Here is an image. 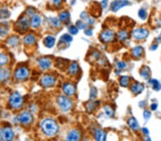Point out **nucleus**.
<instances>
[{
	"label": "nucleus",
	"mask_w": 161,
	"mask_h": 141,
	"mask_svg": "<svg viewBox=\"0 0 161 141\" xmlns=\"http://www.w3.org/2000/svg\"><path fill=\"white\" fill-rule=\"evenodd\" d=\"M41 128L43 132L49 137L55 135L59 131V127L57 122L51 118L44 119L42 122Z\"/></svg>",
	"instance_id": "obj_1"
},
{
	"label": "nucleus",
	"mask_w": 161,
	"mask_h": 141,
	"mask_svg": "<svg viewBox=\"0 0 161 141\" xmlns=\"http://www.w3.org/2000/svg\"><path fill=\"white\" fill-rule=\"evenodd\" d=\"M57 103L61 110L64 112L69 111L73 107L72 101L64 96H60L57 98Z\"/></svg>",
	"instance_id": "obj_2"
},
{
	"label": "nucleus",
	"mask_w": 161,
	"mask_h": 141,
	"mask_svg": "<svg viewBox=\"0 0 161 141\" xmlns=\"http://www.w3.org/2000/svg\"><path fill=\"white\" fill-rule=\"evenodd\" d=\"M15 138V132L10 127H5L0 130V139L2 141H12Z\"/></svg>",
	"instance_id": "obj_3"
},
{
	"label": "nucleus",
	"mask_w": 161,
	"mask_h": 141,
	"mask_svg": "<svg viewBox=\"0 0 161 141\" xmlns=\"http://www.w3.org/2000/svg\"><path fill=\"white\" fill-rule=\"evenodd\" d=\"M9 103L14 108H19L22 105V98L17 92L13 93L9 97Z\"/></svg>",
	"instance_id": "obj_4"
},
{
	"label": "nucleus",
	"mask_w": 161,
	"mask_h": 141,
	"mask_svg": "<svg viewBox=\"0 0 161 141\" xmlns=\"http://www.w3.org/2000/svg\"><path fill=\"white\" fill-rule=\"evenodd\" d=\"M149 35V31L143 28L135 29L133 31V36L137 40H143L146 39Z\"/></svg>",
	"instance_id": "obj_5"
},
{
	"label": "nucleus",
	"mask_w": 161,
	"mask_h": 141,
	"mask_svg": "<svg viewBox=\"0 0 161 141\" xmlns=\"http://www.w3.org/2000/svg\"><path fill=\"white\" fill-rule=\"evenodd\" d=\"M30 71L26 67H19L15 71V78L19 80H24L28 78Z\"/></svg>",
	"instance_id": "obj_6"
},
{
	"label": "nucleus",
	"mask_w": 161,
	"mask_h": 141,
	"mask_svg": "<svg viewBox=\"0 0 161 141\" xmlns=\"http://www.w3.org/2000/svg\"><path fill=\"white\" fill-rule=\"evenodd\" d=\"M130 5V2L127 0H115L111 3V9L113 12H116L124 7Z\"/></svg>",
	"instance_id": "obj_7"
},
{
	"label": "nucleus",
	"mask_w": 161,
	"mask_h": 141,
	"mask_svg": "<svg viewBox=\"0 0 161 141\" xmlns=\"http://www.w3.org/2000/svg\"><path fill=\"white\" fill-rule=\"evenodd\" d=\"M115 34L111 30H106V31H102L100 35V39L103 43H109L111 42L114 39Z\"/></svg>",
	"instance_id": "obj_8"
},
{
	"label": "nucleus",
	"mask_w": 161,
	"mask_h": 141,
	"mask_svg": "<svg viewBox=\"0 0 161 141\" xmlns=\"http://www.w3.org/2000/svg\"><path fill=\"white\" fill-rule=\"evenodd\" d=\"M33 120L32 116L30 112H23L18 116V121L22 124L27 125L31 123Z\"/></svg>",
	"instance_id": "obj_9"
},
{
	"label": "nucleus",
	"mask_w": 161,
	"mask_h": 141,
	"mask_svg": "<svg viewBox=\"0 0 161 141\" xmlns=\"http://www.w3.org/2000/svg\"><path fill=\"white\" fill-rule=\"evenodd\" d=\"M56 81V78L51 75H45L42 78L41 84L44 87H51L54 86Z\"/></svg>",
	"instance_id": "obj_10"
},
{
	"label": "nucleus",
	"mask_w": 161,
	"mask_h": 141,
	"mask_svg": "<svg viewBox=\"0 0 161 141\" xmlns=\"http://www.w3.org/2000/svg\"><path fill=\"white\" fill-rule=\"evenodd\" d=\"M16 27H17L18 30L22 31V33L26 31V30L29 27L28 19L27 17H23L22 19H19L17 23H16Z\"/></svg>",
	"instance_id": "obj_11"
},
{
	"label": "nucleus",
	"mask_w": 161,
	"mask_h": 141,
	"mask_svg": "<svg viewBox=\"0 0 161 141\" xmlns=\"http://www.w3.org/2000/svg\"><path fill=\"white\" fill-rule=\"evenodd\" d=\"M80 133L78 130H72L67 134L66 138V141H79L80 139Z\"/></svg>",
	"instance_id": "obj_12"
},
{
	"label": "nucleus",
	"mask_w": 161,
	"mask_h": 141,
	"mask_svg": "<svg viewBox=\"0 0 161 141\" xmlns=\"http://www.w3.org/2000/svg\"><path fill=\"white\" fill-rule=\"evenodd\" d=\"M63 91L67 96H73L75 93V86L73 84H70V83L65 84L63 86Z\"/></svg>",
	"instance_id": "obj_13"
},
{
	"label": "nucleus",
	"mask_w": 161,
	"mask_h": 141,
	"mask_svg": "<svg viewBox=\"0 0 161 141\" xmlns=\"http://www.w3.org/2000/svg\"><path fill=\"white\" fill-rule=\"evenodd\" d=\"M95 139L96 141H107V134L101 129H96L95 131Z\"/></svg>",
	"instance_id": "obj_14"
},
{
	"label": "nucleus",
	"mask_w": 161,
	"mask_h": 141,
	"mask_svg": "<svg viewBox=\"0 0 161 141\" xmlns=\"http://www.w3.org/2000/svg\"><path fill=\"white\" fill-rule=\"evenodd\" d=\"M39 65L43 70L48 69L52 65V61L48 58H42L39 60Z\"/></svg>",
	"instance_id": "obj_15"
},
{
	"label": "nucleus",
	"mask_w": 161,
	"mask_h": 141,
	"mask_svg": "<svg viewBox=\"0 0 161 141\" xmlns=\"http://www.w3.org/2000/svg\"><path fill=\"white\" fill-rule=\"evenodd\" d=\"M127 124H128L129 127H130L132 130H133V131H137L139 130L140 125L139 123H138V122H137V120H136L135 118H130L127 120Z\"/></svg>",
	"instance_id": "obj_16"
},
{
	"label": "nucleus",
	"mask_w": 161,
	"mask_h": 141,
	"mask_svg": "<svg viewBox=\"0 0 161 141\" xmlns=\"http://www.w3.org/2000/svg\"><path fill=\"white\" fill-rule=\"evenodd\" d=\"M143 48L141 46H137L134 47L132 50V55L133 57L136 58V59H139L143 54Z\"/></svg>",
	"instance_id": "obj_17"
},
{
	"label": "nucleus",
	"mask_w": 161,
	"mask_h": 141,
	"mask_svg": "<svg viewBox=\"0 0 161 141\" xmlns=\"http://www.w3.org/2000/svg\"><path fill=\"white\" fill-rule=\"evenodd\" d=\"M144 90V85L141 83H135L131 86V91L134 94H139Z\"/></svg>",
	"instance_id": "obj_18"
},
{
	"label": "nucleus",
	"mask_w": 161,
	"mask_h": 141,
	"mask_svg": "<svg viewBox=\"0 0 161 141\" xmlns=\"http://www.w3.org/2000/svg\"><path fill=\"white\" fill-rule=\"evenodd\" d=\"M42 22V19L41 17H40L39 15L37 14H34L33 15V16L32 17L31 19V26L33 27V28H38L40 26Z\"/></svg>",
	"instance_id": "obj_19"
},
{
	"label": "nucleus",
	"mask_w": 161,
	"mask_h": 141,
	"mask_svg": "<svg viewBox=\"0 0 161 141\" xmlns=\"http://www.w3.org/2000/svg\"><path fill=\"white\" fill-rule=\"evenodd\" d=\"M44 44L47 48H52L55 44V38L52 36H48L44 39Z\"/></svg>",
	"instance_id": "obj_20"
},
{
	"label": "nucleus",
	"mask_w": 161,
	"mask_h": 141,
	"mask_svg": "<svg viewBox=\"0 0 161 141\" xmlns=\"http://www.w3.org/2000/svg\"><path fill=\"white\" fill-rule=\"evenodd\" d=\"M68 71L71 75H75L79 71V66L76 62H73L69 67Z\"/></svg>",
	"instance_id": "obj_21"
},
{
	"label": "nucleus",
	"mask_w": 161,
	"mask_h": 141,
	"mask_svg": "<svg viewBox=\"0 0 161 141\" xmlns=\"http://www.w3.org/2000/svg\"><path fill=\"white\" fill-rule=\"evenodd\" d=\"M140 74H141V76L144 78V79L145 80L148 79L150 76V69L146 66H143V67L141 69Z\"/></svg>",
	"instance_id": "obj_22"
},
{
	"label": "nucleus",
	"mask_w": 161,
	"mask_h": 141,
	"mask_svg": "<svg viewBox=\"0 0 161 141\" xmlns=\"http://www.w3.org/2000/svg\"><path fill=\"white\" fill-rule=\"evenodd\" d=\"M9 71L7 69H0V81H3L9 77Z\"/></svg>",
	"instance_id": "obj_23"
},
{
	"label": "nucleus",
	"mask_w": 161,
	"mask_h": 141,
	"mask_svg": "<svg viewBox=\"0 0 161 141\" xmlns=\"http://www.w3.org/2000/svg\"><path fill=\"white\" fill-rule=\"evenodd\" d=\"M130 84V77L128 76H123L120 78V84L123 87H127Z\"/></svg>",
	"instance_id": "obj_24"
},
{
	"label": "nucleus",
	"mask_w": 161,
	"mask_h": 141,
	"mask_svg": "<svg viewBox=\"0 0 161 141\" xmlns=\"http://www.w3.org/2000/svg\"><path fill=\"white\" fill-rule=\"evenodd\" d=\"M148 83L152 84V88H153V90H155V91H158L161 89V84L159 82V81H158L157 79H150Z\"/></svg>",
	"instance_id": "obj_25"
},
{
	"label": "nucleus",
	"mask_w": 161,
	"mask_h": 141,
	"mask_svg": "<svg viewBox=\"0 0 161 141\" xmlns=\"http://www.w3.org/2000/svg\"><path fill=\"white\" fill-rule=\"evenodd\" d=\"M36 41V39L34 37V35L32 34H29V35L26 36L24 39V42L26 44H28V45H31L33 44Z\"/></svg>",
	"instance_id": "obj_26"
},
{
	"label": "nucleus",
	"mask_w": 161,
	"mask_h": 141,
	"mask_svg": "<svg viewBox=\"0 0 161 141\" xmlns=\"http://www.w3.org/2000/svg\"><path fill=\"white\" fill-rule=\"evenodd\" d=\"M129 37V34L127 31H125V30H121V31H119L117 33V38L119 40H121V41H124L126 40Z\"/></svg>",
	"instance_id": "obj_27"
},
{
	"label": "nucleus",
	"mask_w": 161,
	"mask_h": 141,
	"mask_svg": "<svg viewBox=\"0 0 161 141\" xmlns=\"http://www.w3.org/2000/svg\"><path fill=\"white\" fill-rule=\"evenodd\" d=\"M80 18H81L82 20L87 22L89 24H93L94 22H95V20H94L93 19H91V18L89 17L87 14L85 13V12H82V13L80 14Z\"/></svg>",
	"instance_id": "obj_28"
},
{
	"label": "nucleus",
	"mask_w": 161,
	"mask_h": 141,
	"mask_svg": "<svg viewBox=\"0 0 161 141\" xmlns=\"http://www.w3.org/2000/svg\"><path fill=\"white\" fill-rule=\"evenodd\" d=\"M18 41H19V39H18V37H15V36H13V37H9V38L7 39V44H9V45L11 46H16V44H18Z\"/></svg>",
	"instance_id": "obj_29"
},
{
	"label": "nucleus",
	"mask_w": 161,
	"mask_h": 141,
	"mask_svg": "<svg viewBox=\"0 0 161 141\" xmlns=\"http://www.w3.org/2000/svg\"><path fill=\"white\" fill-rule=\"evenodd\" d=\"M104 110H105V113H106V115L108 116V117H113L114 114H115V112H114V110L110 107V106H105V107H104Z\"/></svg>",
	"instance_id": "obj_30"
},
{
	"label": "nucleus",
	"mask_w": 161,
	"mask_h": 141,
	"mask_svg": "<svg viewBox=\"0 0 161 141\" xmlns=\"http://www.w3.org/2000/svg\"><path fill=\"white\" fill-rule=\"evenodd\" d=\"M8 61H9V58L7 55L5 54H0V66H4L7 63Z\"/></svg>",
	"instance_id": "obj_31"
},
{
	"label": "nucleus",
	"mask_w": 161,
	"mask_h": 141,
	"mask_svg": "<svg viewBox=\"0 0 161 141\" xmlns=\"http://www.w3.org/2000/svg\"><path fill=\"white\" fill-rule=\"evenodd\" d=\"M70 13L68 12H63L59 14V20L62 22H66L70 19Z\"/></svg>",
	"instance_id": "obj_32"
},
{
	"label": "nucleus",
	"mask_w": 161,
	"mask_h": 141,
	"mask_svg": "<svg viewBox=\"0 0 161 141\" xmlns=\"http://www.w3.org/2000/svg\"><path fill=\"white\" fill-rule=\"evenodd\" d=\"M98 95V90L95 87H92L90 89V99L91 101L95 100V98L97 97Z\"/></svg>",
	"instance_id": "obj_33"
},
{
	"label": "nucleus",
	"mask_w": 161,
	"mask_h": 141,
	"mask_svg": "<svg viewBox=\"0 0 161 141\" xmlns=\"http://www.w3.org/2000/svg\"><path fill=\"white\" fill-rule=\"evenodd\" d=\"M61 40L65 43H70L73 41V37H72L71 35H70L69 34H65L61 37Z\"/></svg>",
	"instance_id": "obj_34"
},
{
	"label": "nucleus",
	"mask_w": 161,
	"mask_h": 141,
	"mask_svg": "<svg viewBox=\"0 0 161 141\" xmlns=\"http://www.w3.org/2000/svg\"><path fill=\"white\" fill-rule=\"evenodd\" d=\"M138 16H139V17L141 18V19H143V20H145V19H147V17H148V13H147V11L145 10V9H143V8H142V9H140L139 12H138Z\"/></svg>",
	"instance_id": "obj_35"
},
{
	"label": "nucleus",
	"mask_w": 161,
	"mask_h": 141,
	"mask_svg": "<svg viewBox=\"0 0 161 141\" xmlns=\"http://www.w3.org/2000/svg\"><path fill=\"white\" fill-rule=\"evenodd\" d=\"M49 22H50L51 25H52V27H60L61 21L59 20V19H57V18H52Z\"/></svg>",
	"instance_id": "obj_36"
},
{
	"label": "nucleus",
	"mask_w": 161,
	"mask_h": 141,
	"mask_svg": "<svg viewBox=\"0 0 161 141\" xmlns=\"http://www.w3.org/2000/svg\"><path fill=\"white\" fill-rule=\"evenodd\" d=\"M10 15L9 12H8L7 9H1L0 10V18L1 19H7Z\"/></svg>",
	"instance_id": "obj_37"
},
{
	"label": "nucleus",
	"mask_w": 161,
	"mask_h": 141,
	"mask_svg": "<svg viewBox=\"0 0 161 141\" xmlns=\"http://www.w3.org/2000/svg\"><path fill=\"white\" fill-rule=\"evenodd\" d=\"M127 63L124 61H119L117 62V63L116 64V67H117V69H118L119 70H123V69H125V68H127Z\"/></svg>",
	"instance_id": "obj_38"
},
{
	"label": "nucleus",
	"mask_w": 161,
	"mask_h": 141,
	"mask_svg": "<svg viewBox=\"0 0 161 141\" xmlns=\"http://www.w3.org/2000/svg\"><path fill=\"white\" fill-rule=\"evenodd\" d=\"M79 31V29L77 28L76 26H71V27L69 28V32L70 33L73 35H75L78 33Z\"/></svg>",
	"instance_id": "obj_39"
},
{
	"label": "nucleus",
	"mask_w": 161,
	"mask_h": 141,
	"mask_svg": "<svg viewBox=\"0 0 161 141\" xmlns=\"http://www.w3.org/2000/svg\"><path fill=\"white\" fill-rule=\"evenodd\" d=\"M95 107H96V105L94 102H90V103H88L87 106V110H88L89 112H91V111H93L95 109Z\"/></svg>",
	"instance_id": "obj_40"
},
{
	"label": "nucleus",
	"mask_w": 161,
	"mask_h": 141,
	"mask_svg": "<svg viewBox=\"0 0 161 141\" xmlns=\"http://www.w3.org/2000/svg\"><path fill=\"white\" fill-rule=\"evenodd\" d=\"M76 27H77L78 29H84L86 28L87 25L86 24H84V22H82V21H77V23H76Z\"/></svg>",
	"instance_id": "obj_41"
},
{
	"label": "nucleus",
	"mask_w": 161,
	"mask_h": 141,
	"mask_svg": "<svg viewBox=\"0 0 161 141\" xmlns=\"http://www.w3.org/2000/svg\"><path fill=\"white\" fill-rule=\"evenodd\" d=\"M151 117V113L149 111V110H145L143 111V118L144 119L146 120V121H148V120H149L150 118Z\"/></svg>",
	"instance_id": "obj_42"
},
{
	"label": "nucleus",
	"mask_w": 161,
	"mask_h": 141,
	"mask_svg": "<svg viewBox=\"0 0 161 141\" xmlns=\"http://www.w3.org/2000/svg\"><path fill=\"white\" fill-rule=\"evenodd\" d=\"M8 33V28H6L5 27H2L0 29V36L1 37H4Z\"/></svg>",
	"instance_id": "obj_43"
},
{
	"label": "nucleus",
	"mask_w": 161,
	"mask_h": 141,
	"mask_svg": "<svg viewBox=\"0 0 161 141\" xmlns=\"http://www.w3.org/2000/svg\"><path fill=\"white\" fill-rule=\"evenodd\" d=\"M84 33L86 36H87V37H91V36L92 35V34H93V32H92V30L90 29H85V31H84Z\"/></svg>",
	"instance_id": "obj_44"
},
{
	"label": "nucleus",
	"mask_w": 161,
	"mask_h": 141,
	"mask_svg": "<svg viewBox=\"0 0 161 141\" xmlns=\"http://www.w3.org/2000/svg\"><path fill=\"white\" fill-rule=\"evenodd\" d=\"M62 0H53V5L55 7H58L59 6H60L61 4H62Z\"/></svg>",
	"instance_id": "obj_45"
},
{
	"label": "nucleus",
	"mask_w": 161,
	"mask_h": 141,
	"mask_svg": "<svg viewBox=\"0 0 161 141\" xmlns=\"http://www.w3.org/2000/svg\"><path fill=\"white\" fill-rule=\"evenodd\" d=\"M108 0H102V2H101V5H102V7L103 9H105V8L108 7Z\"/></svg>",
	"instance_id": "obj_46"
},
{
	"label": "nucleus",
	"mask_w": 161,
	"mask_h": 141,
	"mask_svg": "<svg viewBox=\"0 0 161 141\" xmlns=\"http://www.w3.org/2000/svg\"><path fill=\"white\" fill-rule=\"evenodd\" d=\"M142 131H143V133L145 134V135H149L150 131H149V130H148L147 128H142Z\"/></svg>",
	"instance_id": "obj_47"
},
{
	"label": "nucleus",
	"mask_w": 161,
	"mask_h": 141,
	"mask_svg": "<svg viewBox=\"0 0 161 141\" xmlns=\"http://www.w3.org/2000/svg\"><path fill=\"white\" fill-rule=\"evenodd\" d=\"M150 108L152 110H156L158 108V104L157 103H152L150 106Z\"/></svg>",
	"instance_id": "obj_48"
},
{
	"label": "nucleus",
	"mask_w": 161,
	"mask_h": 141,
	"mask_svg": "<svg viewBox=\"0 0 161 141\" xmlns=\"http://www.w3.org/2000/svg\"><path fill=\"white\" fill-rule=\"evenodd\" d=\"M158 44H153V45L152 46L150 47L151 48V50H152V51H154V50H156L157 49V48H158Z\"/></svg>",
	"instance_id": "obj_49"
},
{
	"label": "nucleus",
	"mask_w": 161,
	"mask_h": 141,
	"mask_svg": "<svg viewBox=\"0 0 161 141\" xmlns=\"http://www.w3.org/2000/svg\"><path fill=\"white\" fill-rule=\"evenodd\" d=\"M157 41H158V42H161V33L160 34V35L158 36V38H157Z\"/></svg>",
	"instance_id": "obj_50"
},
{
	"label": "nucleus",
	"mask_w": 161,
	"mask_h": 141,
	"mask_svg": "<svg viewBox=\"0 0 161 141\" xmlns=\"http://www.w3.org/2000/svg\"><path fill=\"white\" fill-rule=\"evenodd\" d=\"M146 141H151V139L149 138V137H146V139H145Z\"/></svg>",
	"instance_id": "obj_51"
}]
</instances>
